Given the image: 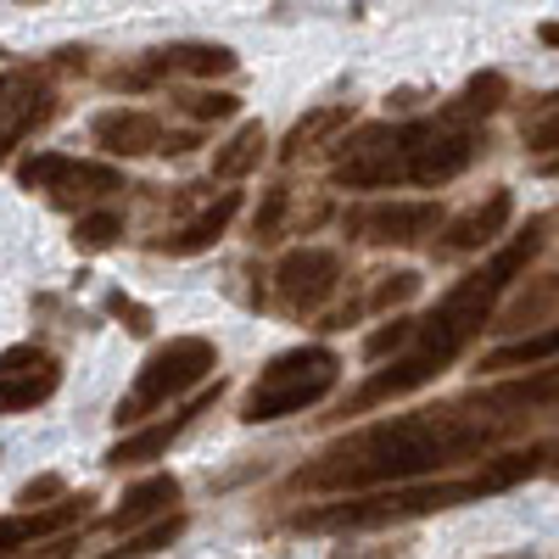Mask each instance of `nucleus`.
<instances>
[{"instance_id": "obj_35", "label": "nucleus", "mask_w": 559, "mask_h": 559, "mask_svg": "<svg viewBox=\"0 0 559 559\" xmlns=\"http://www.w3.org/2000/svg\"><path fill=\"white\" fill-rule=\"evenodd\" d=\"M509 559H532V554H509Z\"/></svg>"}, {"instance_id": "obj_15", "label": "nucleus", "mask_w": 559, "mask_h": 559, "mask_svg": "<svg viewBox=\"0 0 559 559\" xmlns=\"http://www.w3.org/2000/svg\"><path fill=\"white\" fill-rule=\"evenodd\" d=\"M509 213H515V197H509V191H492L487 202L464 207V213L448 224L442 252H481V247H492L503 229H509Z\"/></svg>"}, {"instance_id": "obj_2", "label": "nucleus", "mask_w": 559, "mask_h": 559, "mask_svg": "<svg viewBox=\"0 0 559 559\" xmlns=\"http://www.w3.org/2000/svg\"><path fill=\"white\" fill-rule=\"evenodd\" d=\"M537 252H543V218H532L515 241L498 247V252L487 258V269L464 274L459 286L414 324V342L392 358V369L369 376L364 392H358L347 408H369V403H386V397H403V392H419L426 381H437L442 369L487 331V319H492L498 297L515 286V274H526V263H532Z\"/></svg>"}, {"instance_id": "obj_26", "label": "nucleus", "mask_w": 559, "mask_h": 559, "mask_svg": "<svg viewBox=\"0 0 559 559\" xmlns=\"http://www.w3.org/2000/svg\"><path fill=\"white\" fill-rule=\"evenodd\" d=\"M118 236H123V218H118V213H84L79 229H73V241H79L84 252H107Z\"/></svg>"}, {"instance_id": "obj_18", "label": "nucleus", "mask_w": 559, "mask_h": 559, "mask_svg": "<svg viewBox=\"0 0 559 559\" xmlns=\"http://www.w3.org/2000/svg\"><path fill=\"white\" fill-rule=\"evenodd\" d=\"M353 123V107L347 102H336V107H313V112H302L297 123H292V134H286V146H280V157L286 163H297V157H308L313 146H324L336 129H347Z\"/></svg>"}, {"instance_id": "obj_34", "label": "nucleus", "mask_w": 559, "mask_h": 559, "mask_svg": "<svg viewBox=\"0 0 559 559\" xmlns=\"http://www.w3.org/2000/svg\"><path fill=\"white\" fill-rule=\"evenodd\" d=\"M543 45H559V23H543Z\"/></svg>"}, {"instance_id": "obj_28", "label": "nucleus", "mask_w": 559, "mask_h": 559, "mask_svg": "<svg viewBox=\"0 0 559 559\" xmlns=\"http://www.w3.org/2000/svg\"><path fill=\"white\" fill-rule=\"evenodd\" d=\"M414 324H419V319H392L386 331H376V336H369V358H386V353H403V347L414 342Z\"/></svg>"}, {"instance_id": "obj_24", "label": "nucleus", "mask_w": 559, "mask_h": 559, "mask_svg": "<svg viewBox=\"0 0 559 559\" xmlns=\"http://www.w3.org/2000/svg\"><path fill=\"white\" fill-rule=\"evenodd\" d=\"M107 191H118V174L112 168H102V163H79L73 157V174L62 179V191H57V202H73V197H107Z\"/></svg>"}, {"instance_id": "obj_23", "label": "nucleus", "mask_w": 559, "mask_h": 559, "mask_svg": "<svg viewBox=\"0 0 559 559\" xmlns=\"http://www.w3.org/2000/svg\"><path fill=\"white\" fill-rule=\"evenodd\" d=\"M68 174H73V157L62 152H34L17 163V185H28V191H62Z\"/></svg>"}, {"instance_id": "obj_17", "label": "nucleus", "mask_w": 559, "mask_h": 559, "mask_svg": "<svg viewBox=\"0 0 559 559\" xmlns=\"http://www.w3.org/2000/svg\"><path fill=\"white\" fill-rule=\"evenodd\" d=\"M241 213V197L236 191H224L213 207H202L191 224H185L179 229V236H168V241H157V252H174V258H191V252H207L218 236H224V229H229V218H236Z\"/></svg>"}, {"instance_id": "obj_8", "label": "nucleus", "mask_w": 559, "mask_h": 559, "mask_svg": "<svg viewBox=\"0 0 559 559\" xmlns=\"http://www.w3.org/2000/svg\"><path fill=\"white\" fill-rule=\"evenodd\" d=\"M342 286V258L336 252H324V247H297L280 258L274 269V297L286 313H313L336 297Z\"/></svg>"}, {"instance_id": "obj_30", "label": "nucleus", "mask_w": 559, "mask_h": 559, "mask_svg": "<svg viewBox=\"0 0 559 559\" xmlns=\"http://www.w3.org/2000/svg\"><path fill=\"white\" fill-rule=\"evenodd\" d=\"M419 292V274H386L381 286H376V297H369V308H392V302H408Z\"/></svg>"}, {"instance_id": "obj_36", "label": "nucleus", "mask_w": 559, "mask_h": 559, "mask_svg": "<svg viewBox=\"0 0 559 559\" xmlns=\"http://www.w3.org/2000/svg\"><path fill=\"white\" fill-rule=\"evenodd\" d=\"M336 559H358V554H336Z\"/></svg>"}, {"instance_id": "obj_10", "label": "nucleus", "mask_w": 559, "mask_h": 559, "mask_svg": "<svg viewBox=\"0 0 559 559\" xmlns=\"http://www.w3.org/2000/svg\"><path fill=\"white\" fill-rule=\"evenodd\" d=\"M442 224L437 202H376V207H358L347 218L353 236L376 241V247H414L419 236H431Z\"/></svg>"}, {"instance_id": "obj_5", "label": "nucleus", "mask_w": 559, "mask_h": 559, "mask_svg": "<svg viewBox=\"0 0 559 559\" xmlns=\"http://www.w3.org/2000/svg\"><path fill=\"white\" fill-rule=\"evenodd\" d=\"M213 369H218V347H213L207 336H174L168 347H157L146 364H140V376H134V386L118 397V414H112V419H118V426H140V419L157 414L168 397L202 386Z\"/></svg>"}, {"instance_id": "obj_14", "label": "nucleus", "mask_w": 559, "mask_h": 559, "mask_svg": "<svg viewBox=\"0 0 559 559\" xmlns=\"http://www.w3.org/2000/svg\"><path fill=\"white\" fill-rule=\"evenodd\" d=\"M236 68V51H224V45H168V51H152L129 73V84H157L168 73H197V79H218Z\"/></svg>"}, {"instance_id": "obj_22", "label": "nucleus", "mask_w": 559, "mask_h": 559, "mask_svg": "<svg viewBox=\"0 0 559 559\" xmlns=\"http://www.w3.org/2000/svg\"><path fill=\"white\" fill-rule=\"evenodd\" d=\"M521 140H526V152H559V96H543L526 107Z\"/></svg>"}, {"instance_id": "obj_1", "label": "nucleus", "mask_w": 559, "mask_h": 559, "mask_svg": "<svg viewBox=\"0 0 559 559\" xmlns=\"http://www.w3.org/2000/svg\"><path fill=\"white\" fill-rule=\"evenodd\" d=\"M559 392L554 381H532V386H509V392H487L471 403H442V408H414L397 419H381L347 442H336L331 453H319V464L292 476V487L302 492H364V487H414L448 464H464L487 453L492 442H503L515 431L521 408L543 403Z\"/></svg>"}, {"instance_id": "obj_13", "label": "nucleus", "mask_w": 559, "mask_h": 559, "mask_svg": "<svg viewBox=\"0 0 559 559\" xmlns=\"http://www.w3.org/2000/svg\"><path fill=\"white\" fill-rule=\"evenodd\" d=\"M90 134H96V146L107 157H146V152H163V123L152 112L140 107H112L102 112L96 123H90Z\"/></svg>"}, {"instance_id": "obj_6", "label": "nucleus", "mask_w": 559, "mask_h": 559, "mask_svg": "<svg viewBox=\"0 0 559 559\" xmlns=\"http://www.w3.org/2000/svg\"><path fill=\"white\" fill-rule=\"evenodd\" d=\"M476 129L464 123V107L453 102L448 112L426 118V123H403V179L414 185H448L471 168L476 157Z\"/></svg>"}, {"instance_id": "obj_12", "label": "nucleus", "mask_w": 559, "mask_h": 559, "mask_svg": "<svg viewBox=\"0 0 559 559\" xmlns=\"http://www.w3.org/2000/svg\"><path fill=\"white\" fill-rule=\"evenodd\" d=\"M213 397H218V381H213V392H202L197 403H185L179 414L157 419V426H140L134 437H123V442H118V448L107 453V464H112V471H129V464H152V459H163V453H168V448L179 442V431L191 426V419H197V414H202V408H207Z\"/></svg>"}, {"instance_id": "obj_32", "label": "nucleus", "mask_w": 559, "mask_h": 559, "mask_svg": "<svg viewBox=\"0 0 559 559\" xmlns=\"http://www.w3.org/2000/svg\"><path fill=\"white\" fill-rule=\"evenodd\" d=\"M548 302H554V280H543V286H537L532 297H521V302H515V313H509V319H515V324H532V319H537V313H543Z\"/></svg>"}, {"instance_id": "obj_16", "label": "nucleus", "mask_w": 559, "mask_h": 559, "mask_svg": "<svg viewBox=\"0 0 559 559\" xmlns=\"http://www.w3.org/2000/svg\"><path fill=\"white\" fill-rule=\"evenodd\" d=\"M168 503H179V481H174V476H146V481H134V487L123 492V503L112 509L107 532H129V537H134L146 521H163Z\"/></svg>"}, {"instance_id": "obj_3", "label": "nucleus", "mask_w": 559, "mask_h": 559, "mask_svg": "<svg viewBox=\"0 0 559 559\" xmlns=\"http://www.w3.org/2000/svg\"><path fill=\"white\" fill-rule=\"evenodd\" d=\"M548 471V448H526V453H503L487 471H476L471 481H414V487H392V492H369V498H347V503H324L297 515V532H369V526H392V521H414L431 509H453V503H476L492 492H509L515 481Z\"/></svg>"}, {"instance_id": "obj_31", "label": "nucleus", "mask_w": 559, "mask_h": 559, "mask_svg": "<svg viewBox=\"0 0 559 559\" xmlns=\"http://www.w3.org/2000/svg\"><path fill=\"white\" fill-rule=\"evenodd\" d=\"M107 308H112L118 319H129V331H134V336H146V331H152V313H146V308H140L134 297H123V292H112V297H107Z\"/></svg>"}, {"instance_id": "obj_29", "label": "nucleus", "mask_w": 559, "mask_h": 559, "mask_svg": "<svg viewBox=\"0 0 559 559\" xmlns=\"http://www.w3.org/2000/svg\"><path fill=\"white\" fill-rule=\"evenodd\" d=\"M236 96H229V90H213V96H191V102H185V112H191V118H202V123H213V118H236Z\"/></svg>"}, {"instance_id": "obj_27", "label": "nucleus", "mask_w": 559, "mask_h": 559, "mask_svg": "<svg viewBox=\"0 0 559 559\" xmlns=\"http://www.w3.org/2000/svg\"><path fill=\"white\" fill-rule=\"evenodd\" d=\"M286 207H292V191H286V185L263 191V207H258V218H252V236H258V241H280V218H286Z\"/></svg>"}, {"instance_id": "obj_20", "label": "nucleus", "mask_w": 559, "mask_h": 559, "mask_svg": "<svg viewBox=\"0 0 559 559\" xmlns=\"http://www.w3.org/2000/svg\"><path fill=\"white\" fill-rule=\"evenodd\" d=\"M548 358H559V319L548 324V331H532V336H521V342L498 347L481 369H521V364H548Z\"/></svg>"}, {"instance_id": "obj_25", "label": "nucleus", "mask_w": 559, "mask_h": 559, "mask_svg": "<svg viewBox=\"0 0 559 559\" xmlns=\"http://www.w3.org/2000/svg\"><path fill=\"white\" fill-rule=\"evenodd\" d=\"M509 102V79L503 73H476L471 84H464V96H459V107H464V118H487V112H498Z\"/></svg>"}, {"instance_id": "obj_33", "label": "nucleus", "mask_w": 559, "mask_h": 559, "mask_svg": "<svg viewBox=\"0 0 559 559\" xmlns=\"http://www.w3.org/2000/svg\"><path fill=\"white\" fill-rule=\"evenodd\" d=\"M45 498H62V481H57V476H39V481H28V487L17 492L23 509H34V503H45Z\"/></svg>"}, {"instance_id": "obj_21", "label": "nucleus", "mask_w": 559, "mask_h": 559, "mask_svg": "<svg viewBox=\"0 0 559 559\" xmlns=\"http://www.w3.org/2000/svg\"><path fill=\"white\" fill-rule=\"evenodd\" d=\"M179 532H185V515H163V521H152L146 532L123 537L118 548H107V554H96V559H152V554H157V548H168Z\"/></svg>"}, {"instance_id": "obj_7", "label": "nucleus", "mask_w": 559, "mask_h": 559, "mask_svg": "<svg viewBox=\"0 0 559 559\" xmlns=\"http://www.w3.org/2000/svg\"><path fill=\"white\" fill-rule=\"evenodd\" d=\"M331 179L342 191H386L403 179V129L392 123H364L353 140L336 146Z\"/></svg>"}, {"instance_id": "obj_4", "label": "nucleus", "mask_w": 559, "mask_h": 559, "mask_svg": "<svg viewBox=\"0 0 559 559\" xmlns=\"http://www.w3.org/2000/svg\"><path fill=\"white\" fill-rule=\"evenodd\" d=\"M342 376V358L331 347H292L263 364V376L252 381L247 403H241V419L247 426H269V419H286V414H302L313 408L319 397H331Z\"/></svg>"}, {"instance_id": "obj_11", "label": "nucleus", "mask_w": 559, "mask_h": 559, "mask_svg": "<svg viewBox=\"0 0 559 559\" xmlns=\"http://www.w3.org/2000/svg\"><path fill=\"white\" fill-rule=\"evenodd\" d=\"M84 509H90V498L79 492V498H62L51 509H23V515H7V521H0V559L28 554L34 543H57L73 521H84Z\"/></svg>"}, {"instance_id": "obj_9", "label": "nucleus", "mask_w": 559, "mask_h": 559, "mask_svg": "<svg viewBox=\"0 0 559 559\" xmlns=\"http://www.w3.org/2000/svg\"><path fill=\"white\" fill-rule=\"evenodd\" d=\"M57 386H62V364L45 347L23 342L0 353V414H28L39 403H51Z\"/></svg>"}, {"instance_id": "obj_19", "label": "nucleus", "mask_w": 559, "mask_h": 559, "mask_svg": "<svg viewBox=\"0 0 559 559\" xmlns=\"http://www.w3.org/2000/svg\"><path fill=\"white\" fill-rule=\"evenodd\" d=\"M263 146H269L263 123H241V129L213 152V179H241V174H252V168L263 163Z\"/></svg>"}]
</instances>
